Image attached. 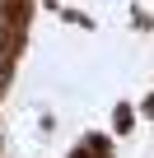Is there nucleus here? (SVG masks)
<instances>
[{
  "label": "nucleus",
  "instance_id": "nucleus-2",
  "mask_svg": "<svg viewBox=\"0 0 154 158\" xmlns=\"http://www.w3.org/2000/svg\"><path fill=\"white\" fill-rule=\"evenodd\" d=\"M117 130H131V107H117Z\"/></svg>",
  "mask_w": 154,
  "mask_h": 158
},
{
  "label": "nucleus",
  "instance_id": "nucleus-3",
  "mask_svg": "<svg viewBox=\"0 0 154 158\" xmlns=\"http://www.w3.org/2000/svg\"><path fill=\"white\" fill-rule=\"evenodd\" d=\"M70 158H94V153H89V149H75V153H70Z\"/></svg>",
  "mask_w": 154,
  "mask_h": 158
},
{
  "label": "nucleus",
  "instance_id": "nucleus-1",
  "mask_svg": "<svg viewBox=\"0 0 154 158\" xmlns=\"http://www.w3.org/2000/svg\"><path fill=\"white\" fill-rule=\"evenodd\" d=\"M24 14H28V5H24V0H10V10H5V19H10V23H24Z\"/></svg>",
  "mask_w": 154,
  "mask_h": 158
}]
</instances>
